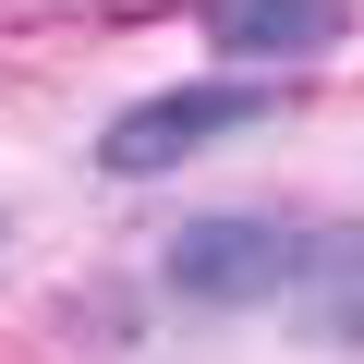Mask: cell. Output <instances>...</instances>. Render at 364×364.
<instances>
[{
    "instance_id": "cell-3",
    "label": "cell",
    "mask_w": 364,
    "mask_h": 364,
    "mask_svg": "<svg viewBox=\"0 0 364 364\" xmlns=\"http://www.w3.org/2000/svg\"><path fill=\"white\" fill-rule=\"evenodd\" d=\"M291 340L364 352V219H304V267H291Z\"/></svg>"
},
{
    "instance_id": "cell-2",
    "label": "cell",
    "mask_w": 364,
    "mask_h": 364,
    "mask_svg": "<svg viewBox=\"0 0 364 364\" xmlns=\"http://www.w3.org/2000/svg\"><path fill=\"white\" fill-rule=\"evenodd\" d=\"M279 97L255 85V73H195V85H158V97H134V109H109L97 122V170L109 182H158V170H182V158H207V146H231V134H255Z\"/></svg>"
},
{
    "instance_id": "cell-1",
    "label": "cell",
    "mask_w": 364,
    "mask_h": 364,
    "mask_svg": "<svg viewBox=\"0 0 364 364\" xmlns=\"http://www.w3.org/2000/svg\"><path fill=\"white\" fill-rule=\"evenodd\" d=\"M291 267H304V219H279V207H207L158 243V291L195 316H255L291 291Z\"/></svg>"
},
{
    "instance_id": "cell-4",
    "label": "cell",
    "mask_w": 364,
    "mask_h": 364,
    "mask_svg": "<svg viewBox=\"0 0 364 364\" xmlns=\"http://www.w3.org/2000/svg\"><path fill=\"white\" fill-rule=\"evenodd\" d=\"M352 37V0H207V49L231 73L255 61H328Z\"/></svg>"
}]
</instances>
